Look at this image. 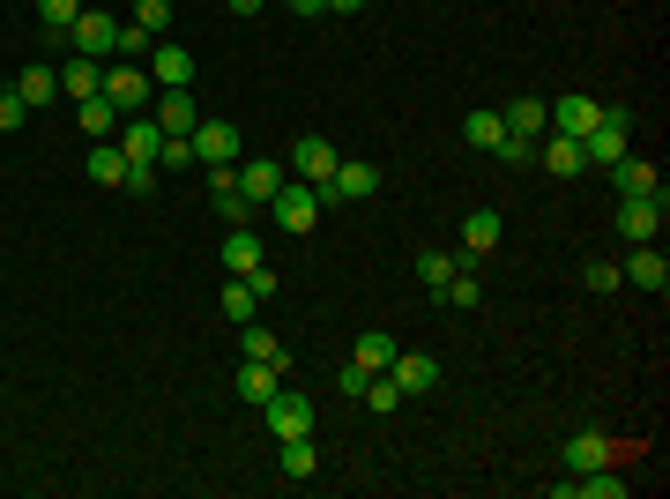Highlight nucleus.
<instances>
[{
  "mask_svg": "<svg viewBox=\"0 0 670 499\" xmlns=\"http://www.w3.org/2000/svg\"><path fill=\"white\" fill-rule=\"evenodd\" d=\"M581 157H589V172H611L619 157H633V112L626 104H603L596 127L581 134Z\"/></svg>",
  "mask_w": 670,
  "mask_h": 499,
  "instance_id": "1",
  "label": "nucleus"
},
{
  "mask_svg": "<svg viewBox=\"0 0 670 499\" xmlns=\"http://www.w3.org/2000/svg\"><path fill=\"white\" fill-rule=\"evenodd\" d=\"M269 217H276L283 231H291V239H306V231L321 224V194H313L306 179H283V187L269 194Z\"/></svg>",
  "mask_w": 670,
  "mask_h": 499,
  "instance_id": "2",
  "label": "nucleus"
},
{
  "mask_svg": "<svg viewBox=\"0 0 670 499\" xmlns=\"http://www.w3.org/2000/svg\"><path fill=\"white\" fill-rule=\"evenodd\" d=\"M98 90L120 104V120H127V112H149V104H157V82H149V68H134V60H120V68L104 60V82H98Z\"/></svg>",
  "mask_w": 670,
  "mask_h": 499,
  "instance_id": "3",
  "label": "nucleus"
},
{
  "mask_svg": "<svg viewBox=\"0 0 670 499\" xmlns=\"http://www.w3.org/2000/svg\"><path fill=\"white\" fill-rule=\"evenodd\" d=\"M68 46L82 52V60H112V46H120V16L112 8H82L68 30Z\"/></svg>",
  "mask_w": 670,
  "mask_h": 499,
  "instance_id": "4",
  "label": "nucleus"
},
{
  "mask_svg": "<svg viewBox=\"0 0 670 499\" xmlns=\"http://www.w3.org/2000/svg\"><path fill=\"white\" fill-rule=\"evenodd\" d=\"M313 194H321V209H328V201H366V194H380V172H372L366 157H343V164H336Z\"/></svg>",
  "mask_w": 670,
  "mask_h": 499,
  "instance_id": "5",
  "label": "nucleus"
},
{
  "mask_svg": "<svg viewBox=\"0 0 670 499\" xmlns=\"http://www.w3.org/2000/svg\"><path fill=\"white\" fill-rule=\"evenodd\" d=\"M187 142H194V164H201V172H223V164H239V127H231V120H201Z\"/></svg>",
  "mask_w": 670,
  "mask_h": 499,
  "instance_id": "6",
  "label": "nucleus"
},
{
  "mask_svg": "<svg viewBox=\"0 0 670 499\" xmlns=\"http://www.w3.org/2000/svg\"><path fill=\"white\" fill-rule=\"evenodd\" d=\"M663 209H670V187L663 194H619V239H656Z\"/></svg>",
  "mask_w": 670,
  "mask_h": 499,
  "instance_id": "7",
  "label": "nucleus"
},
{
  "mask_svg": "<svg viewBox=\"0 0 670 499\" xmlns=\"http://www.w3.org/2000/svg\"><path fill=\"white\" fill-rule=\"evenodd\" d=\"M261 410H269V432H276V440H306V432H313V402L298 396V388H276Z\"/></svg>",
  "mask_w": 670,
  "mask_h": 499,
  "instance_id": "8",
  "label": "nucleus"
},
{
  "mask_svg": "<svg viewBox=\"0 0 670 499\" xmlns=\"http://www.w3.org/2000/svg\"><path fill=\"white\" fill-rule=\"evenodd\" d=\"M231 179H239V194H247L253 209H269V194H276V187H283L291 172H283L276 157H247V164H231Z\"/></svg>",
  "mask_w": 670,
  "mask_h": 499,
  "instance_id": "9",
  "label": "nucleus"
},
{
  "mask_svg": "<svg viewBox=\"0 0 670 499\" xmlns=\"http://www.w3.org/2000/svg\"><path fill=\"white\" fill-rule=\"evenodd\" d=\"M388 380H396L402 396H432V388H440V358H424V350H396Z\"/></svg>",
  "mask_w": 670,
  "mask_h": 499,
  "instance_id": "10",
  "label": "nucleus"
},
{
  "mask_svg": "<svg viewBox=\"0 0 670 499\" xmlns=\"http://www.w3.org/2000/svg\"><path fill=\"white\" fill-rule=\"evenodd\" d=\"M343 157H336V142H321V134H298V150H291V179H306V187H321L328 172H336Z\"/></svg>",
  "mask_w": 670,
  "mask_h": 499,
  "instance_id": "11",
  "label": "nucleus"
},
{
  "mask_svg": "<svg viewBox=\"0 0 670 499\" xmlns=\"http://www.w3.org/2000/svg\"><path fill=\"white\" fill-rule=\"evenodd\" d=\"M149 82H157V90H187V82H194L187 46H164V38H157V46H149Z\"/></svg>",
  "mask_w": 670,
  "mask_h": 499,
  "instance_id": "12",
  "label": "nucleus"
},
{
  "mask_svg": "<svg viewBox=\"0 0 670 499\" xmlns=\"http://www.w3.org/2000/svg\"><path fill=\"white\" fill-rule=\"evenodd\" d=\"M537 157H544V172H559V179H581L589 172V157H581V142H573V134H537Z\"/></svg>",
  "mask_w": 670,
  "mask_h": 499,
  "instance_id": "13",
  "label": "nucleus"
},
{
  "mask_svg": "<svg viewBox=\"0 0 670 499\" xmlns=\"http://www.w3.org/2000/svg\"><path fill=\"white\" fill-rule=\"evenodd\" d=\"M626 283H633V291H656V299H663V291H670V261H663V253H656V247H648V239H641V247H633V261H626Z\"/></svg>",
  "mask_w": 670,
  "mask_h": 499,
  "instance_id": "14",
  "label": "nucleus"
},
{
  "mask_svg": "<svg viewBox=\"0 0 670 499\" xmlns=\"http://www.w3.org/2000/svg\"><path fill=\"white\" fill-rule=\"evenodd\" d=\"M149 120L164 127V134H194V127H201V112H194V98H187V90H157Z\"/></svg>",
  "mask_w": 670,
  "mask_h": 499,
  "instance_id": "15",
  "label": "nucleus"
},
{
  "mask_svg": "<svg viewBox=\"0 0 670 499\" xmlns=\"http://www.w3.org/2000/svg\"><path fill=\"white\" fill-rule=\"evenodd\" d=\"M499 231H507V217H499L492 201H484V209H470V217H462V253H470V261H477V253H492Z\"/></svg>",
  "mask_w": 670,
  "mask_h": 499,
  "instance_id": "16",
  "label": "nucleus"
},
{
  "mask_svg": "<svg viewBox=\"0 0 670 499\" xmlns=\"http://www.w3.org/2000/svg\"><path fill=\"white\" fill-rule=\"evenodd\" d=\"M16 98H23L30 112L60 104V68H46V60H38V68H23V76H16Z\"/></svg>",
  "mask_w": 670,
  "mask_h": 499,
  "instance_id": "17",
  "label": "nucleus"
},
{
  "mask_svg": "<svg viewBox=\"0 0 670 499\" xmlns=\"http://www.w3.org/2000/svg\"><path fill=\"white\" fill-rule=\"evenodd\" d=\"M209 201H217V217H223V224H247V217H253V201L239 194L231 164H223V172H209Z\"/></svg>",
  "mask_w": 670,
  "mask_h": 499,
  "instance_id": "18",
  "label": "nucleus"
},
{
  "mask_svg": "<svg viewBox=\"0 0 670 499\" xmlns=\"http://www.w3.org/2000/svg\"><path fill=\"white\" fill-rule=\"evenodd\" d=\"M603 179H611L619 194H663V172H656V164H641V157H619Z\"/></svg>",
  "mask_w": 670,
  "mask_h": 499,
  "instance_id": "19",
  "label": "nucleus"
},
{
  "mask_svg": "<svg viewBox=\"0 0 670 499\" xmlns=\"http://www.w3.org/2000/svg\"><path fill=\"white\" fill-rule=\"evenodd\" d=\"M276 388H283V366H261V358H247V366H239V402H253V410H261Z\"/></svg>",
  "mask_w": 670,
  "mask_h": 499,
  "instance_id": "20",
  "label": "nucleus"
},
{
  "mask_svg": "<svg viewBox=\"0 0 670 499\" xmlns=\"http://www.w3.org/2000/svg\"><path fill=\"white\" fill-rule=\"evenodd\" d=\"M544 112H551V134H573V142L596 127V98H559V104H544Z\"/></svg>",
  "mask_w": 670,
  "mask_h": 499,
  "instance_id": "21",
  "label": "nucleus"
},
{
  "mask_svg": "<svg viewBox=\"0 0 670 499\" xmlns=\"http://www.w3.org/2000/svg\"><path fill=\"white\" fill-rule=\"evenodd\" d=\"M82 172L98 179V187H127V150L104 134V142H90V164H82Z\"/></svg>",
  "mask_w": 670,
  "mask_h": 499,
  "instance_id": "22",
  "label": "nucleus"
},
{
  "mask_svg": "<svg viewBox=\"0 0 670 499\" xmlns=\"http://www.w3.org/2000/svg\"><path fill=\"white\" fill-rule=\"evenodd\" d=\"M74 120H82V134H90V142H104V134H120V104L98 90V98H82V104H74Z\"/></svg>",
  "mask_w": 670,
  "mask_h": 499,
  "instance_id": "23",
  "label": "nucleus"
},
{
  "mask_svg": "<svg viewBox=\"0 0 670 499\" xmlns=\"http://www.w3.org/2000/svg\"><path fill=\"white\" fill-rule=\"evenodd\" d=\"M98 82H104V60H82V52H74L68 68H60V90H68L74 104H82V98H98Z\"/></svg>",
  "mask_w": 670,
  "mask_h": 499,
  "instance_id": "24",
  "label": "nucleus"
},
{
  "mask_svg": "<svg viewBox=\"0 0 670 499\" xmlns=\"http://www.w3.org/2000/svg\"><path fill=\"white\" fill-rule=\"evenodd\" d=\"M559 455H567V470H603V462H611V440H603V432H573Z\"/></svg>",
  "mask_w": 670,
  "mask_h": 499,
  "instance_id": "25",
  "label": "nucleus"
},
{
  "mask_svg": "<svg viewBox=\"0 0 670 499\" xmlns=\"http://www.w3.org/2000/svg\"><path fill=\"white\" fill-rule=\"evenodd\" d=\"M499 120H507V134H529V142H537V134L551 127V112H544V98H514Z\"/></svg>",
  "mask_w": 670,
  "mask_h": 499,
  "instance_id": "26",
  "label": "nucleus"
},
{
  "mask_svg": "<svg viewBox=\"0 0 670 499\" xmlns=\"http://www.w3.org/2000/svg\"><path fill=\"white\" fill-rule=\"evenodd\" d=\"M350 366H366V373H388V366H396V336L366 328V336H358V350H350Z\"/></svg>",
  "mask_w": 670,
  "mask_h": 499,
  "instance_id": "27",
  "label": "nucleus"
},
{
  "mask_svg": "<svg viewBox=\"0 0 670 499\" xmlns=\"http://www.w3.org/2000/svg\"><path fill=\"white\" fill-rule=\"evenodd\" d=\"M223 269H231V276L261 269V239H253L247 224H231V239H223Z\"/></svg>",
  "mask_w": 670,
  "mask_h": 499,
  "instance_id": "28",
  "label": "nucleus"
},
{
  "mask_svg": "<svg viewBox=\"0 0 670 499\" xmlns=\"http://www.w3.org/2000/svg\"><path fill=\"white\" fill-rule=\"evenodd\" d=\"M239 350H247V358H261V366H291V358H283V343H276V328H261V321L239 328Z\"/></svg>",
  "mask_w": 670,
  "mask_h": 499,
  "instance_id": "29",
  "label": "nucleus"
},
{
  "mask_svg": "<svg viewBox=\"0 0 670 499\" xmlns=\"http://www.w3.org/2000/svg\"><path fill=\"white\" fill-rule=\"evenodd\" d=\"M223 321H231V328H247L253 321V313H261V299H253V291H247V276H231V283H223Z\"/></svg>",
  "mask_w": 670,
  "mask_h": 499,
  "instance_id": "30",
  "label": "nucleus"
},
{
  "mask_svg": "<svg viewBox=\"0 0 670 499\" xmlns=\"http://www.w3.org/2000/svg\"><path fill=\"white\" fill-rule=\"evenodd\" d=\"M157 172H164V179L201 172V164H194V142H187V134H164V150H157Z\"/></svg>",
  "mask_w": 670,
  "mask_h": 499,
  "instance_id": "31",
  "label": "nucleus"
},
{
  "mask_svg": "<svg viewBox=\"0 0 670 499\" xmlns=\"http://www.w3.org/2000/svg\"><path fill=\"white\" fill-rule=\"evenodd\" d=\"M499 134H507L499 112H470V120H462V142H470V150H499Z\"/></svg>",
  "mask_w": 670,
  "mask_h": 499,
  "instance_id": "32",
  "label": "nucleus"
},
{
  "mask_svg": "<svg viewBox=\"0 0 670 499\" xmlns=\"http://www.w3.org/2000/svg\"><path fill=\"white\" fill-rule=\"evenodd\" d=\"M454 269H462L454 253H418V283H424V291H432V299H440V291H447V276H454Z\"/></svg>",
  "mask_w": 670,
  "mask_h": 499,
  "instance_id": "33",
  "label": "nucleus"
},
{
  "mask_svg": "<svg viewBox=\"0 0 670 499\" xmlns=\"http://www.w3.org/2000/svg\"><path fill=\"white\" fill-rule=\"evenodd\" d=\"M276 470L283 477H313V432H306V440H283V448H276Z\"/></svg>",
  "mask_w": 670,
  "mask_h": 499,
  "instance_id": "34",
  "label": "nucleus"
},
{
  "mask_svg": "<svg viewBox=\"0 0 670 499\" xmlns=\"http://www.w3.org/2000/svg\"><path fill=\"white\" fill-rule=\"evenodd\" d=\"M499 164H507V172H529V164H537V142H529V134H499Z\"/></svg>",
  "mask_w": 670,
  "mask_h": 499,
  "instance_id": "35",
  "label": "nucleus"
},
{
  "mask_svg": "<svg viewBox=\"0 0 670 499\" xmlns=\"http://www.w3.org/2000/svg\"><path fill=\"white\" fill-rule=\"evenodd\" d=\"M74 16H82V0H38V23H46L52 38H68Z\"/></svg>",
  "mask_w": 670,
  "mask_h": 499,
  "instance_id": "36",
  "label": "nucleus"
},
{
  "mask_svg": "<svg viewBox=\"0 0 670 499\" xmlns=\"http://www.w3.org/2000/svg\"><path fill=\"white\" fill-rule=\"evenodd\" d=\"M358 402H366L372 418H388V410H396V402H402V388H396V380H388V373H372V380H366V396H358Z\"/></svg>",
  "mask_w": 670,
  "mask_h": 499,
  "instance_id": "37",
  "label": "nucleus"
},
{
  "mask_svg": "<svg viewBox=\"0 0 670 499\" xmlns=\"http://www.w3.org/2000/svg\"><path fill=\"white\" fill-rule=\"evenodd\" d=\"M581 283H589L596 299H611V291H626V276H619V261H589V269H581Z\"/></svg>",
  "mask_w": 670,
  "mask_h": 499,
  "instance_id": "38",
  "label": "nucleus"
},
{
  "mask_svg": "<svg viewBox=\"0 0 670 499\" xmlns=\"http://www.w3.org/2000/svg\"><path fill=\"white\" fill-rule=\"evenodd\" d=\"M440 299H447V306H477V299H484V283H477L470 269H454V276H447V291H440Z\"/></svg>",
  "mask_w": 670,
  "mask_h": 499,
  "instance_id": "39",
  "label": "nucleus"
},
{
  "mask_svg": "<svg viewBox=\"0 0 670 499\" xmlns=\"http://www.w3.org/2000/svg\"><path fill=\"white\" fill-rule=\"evenodd\" d=\"M134 23H142L149 38H164V23H172V0H134Z\"/></svg>",
  "mask_w": 670,
  "mask_h": 499,
  "instance_id": "40",
  "label": "nucleus"
},
{
  "mask_svg": "<svg viewBox=\"0 0 670 499\" xmlns=\"http://www.w3.org/2000/svg\"><path fill=\"white\" fill-rule=\"evenodd\" d=\"M149 46H157V38H149L142 23H120V46L112 52H120V60H149Z\"/></svg>",
  "mask_w": 670,
  "mask_h": 499,
  "instance_id": "41",
  "label": "nucleus"
},
{
  "mask_svg": "<svg viewBox=\"0 0 670 499\" xmlns=\"http://www.w3.org/2000/svg\"><path fill=\"white\" fill-rule=\"evenodd\" d=\"M16 127H30V104L16 90H0V134H16Z\"/></svg>",
  "mask_w": 670,
  "mask_h": 499,
  "instance_id": "42",
  "label": "nucleus"
},
{
  "mask_svg": "<svg viewBox=\"0 0 670 499\" xmlns=\"http://www.w3.org/2000/svg\"><path fill=\"white\" fill-rule=\"evenodd\" d=\"M247 291H253V299H276V291H283V276L261 261V269H247Z\"/></svg>",
  "mask_w": 670,
  "mask_h": 499,
  "instance_id": "43",
  "label": "nucleus"
},
{
  "mask_svg": "<svg viewBox=\"0 0 670 499\" xmlns=\"http://www.w3.org/2000/svg\"><path fill=\"white\" fill-rule=\"evenodd\" d=\"M366 380H372V373H366V366H343V373H336V388H343V396H350V402H358V396H366Z\"/></svg>",
  "mask_w": 670,
  "mask_h": 499,
  "instance_id": "44",
  "label": "nucleus"
},
{
  "mask_svg": "<svg viewBox=\"0 0 670 499\" xmlns=\"http://www.w3.org/2000/svg\"><path fill=\"white\" fill-rule=\"evenodd\" d=\"M291 16H328V0H283Z\"/></svg>",
  "mask_w": 670,
  "mask_h": 499,
  "instance_id": "45",
  "label": "nucleus"
},
{
  "mask_svg": "<svg viewBox=\"0 0 670 499\" xmlns=\"http://www.w3.org/2000/svg\"><path fill=\"white\" fill-rule=\"evenodd\" d=\"M358 8H366V0H328V16H358Z\"/></svg>",
  "mask_w": 670,
  "mask_h": 499,
  "instance_id": "46",
  "label": "nucleus"
},
{
  "mask_svg": "<svg viewBox=\"0 0 670 499\" xmlns=\"http://www.w3.org/2000/svg\"><path fill=\"white\" fill-rule=\"evenodd\" d=\"M261 8H269V0H231V16H261Z\"/></svg>",
  "mask_w": 670,
  "mask_h": 499,
  "instance_id": "47",
  "label": "nucleus"
}]
</instances>
